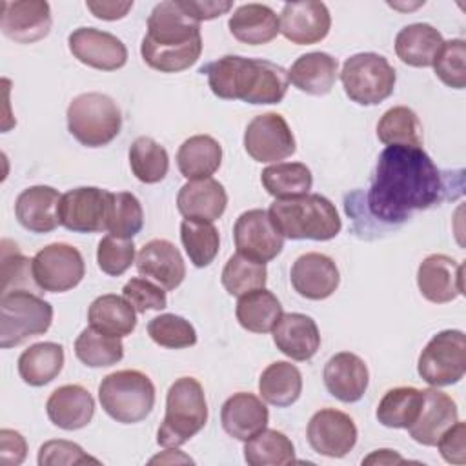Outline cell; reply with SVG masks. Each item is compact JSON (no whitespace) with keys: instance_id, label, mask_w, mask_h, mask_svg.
Masks as SVG:
<instances>
[{"instance_id":"cell-1","label":"cell","mask_w":466,"mask_h":466,"mask_svg":"<svg viewBox=\"0 0 466 466\" xmlns=\"http://www.w3.org/2000/svg\"><path fill=\"white\" fill-rule=\"evenodd\" d=\"M439 167L422 147L386 146L377 158L368 191L370 213L388 224H400L413 211L444 198Z\"/></svg>"},{"instance_id":"cell-2","label":"cell","mask_w":466,"mask_h":466,"mask_svg":"<svg viewBox=\"0 0 466 466\" xmlns=\"http://www.w3.org/2000/svg\"><path fill=\"white\" fill-rule=\"evenodd\" d=\"M200 53V24L180 7L178 0L157 4L140 44L144 62L160 73H178L191 67Z\"/></svg>"},{"instance_id":"cell-3","label":"cell","mask_w":466,"mask_h":466,"mask_svg":"<svg viewBox=\"0 0 466 466\" xmlns=\"http://www.w3.org/2000/svg\"><path fill=\"white\" fill-rule=\"evenodd\" d=\"M208 84L215 96L224 100H242L246 104H279L288 91V71L262 58L224 55L206 64Z\"/></svg>"},{"instance_id":"cell-4","label":"cell","mask_w":466,"mask_h":466,"mask_svg":"<svg viewBox=\"0 0 466 466\" xmlns=\"http://www.w3.org/2000/svg\"><path fill=\"white\" fill-rule=\"evenodd\" d=\"M268 213L279 233L291 240H331L342 228L335 204L319 193L279 198Z\"/></svg>"},{"instance_id":"cell-5","label":"cell","mask_w":466,"mask_h":466,"mask_svg":"<svg viewBox=\"0 0 466 466\" xmlns=\"http://www.w3.org/2000/svg\"><path fill=\"white\" fill-rule=\"evenodd\" d=\"M208 422V402L202 384L193 377L177 379L166 395V415L157 431L164 448H178Z\"/></svg>"},{"instance_id":"cell-6","label":"cell","mask_w":466,"mask_h":466,"mask_svg":"<svg viewBox=\"0 0 466 466\" xmlns=\"http://www.w3.org/2000/svg\"><path fill=\"white\" fill-rule=\"evenodd\" d=\"M102 410L122 424L144 420L155 406V386L138 370H120L106 375L98 386Z\"/></svg>"},{"instance_id":"cell-7","label":"cell","mask_w":466,"mask_h":466,"mask_svg":"<svg viewBox=\"0 0 466 466\" xmlns=\"http://www.w3.org/2000/svg\"><path fill=\"white\" fill-rule=\"evenodd\" d=\"M67 129L86 147L109 144L122 127L116 102L104 93H82L67 107Z\"/></svg>"},{"instance_id":"cell-8","label":"cell","mask_w":466,"mask_h":466,"mask_svg":"<svg viewBox=\"0 0 466 466\" xmlns=\"http://www.w3.org/2000/svg\"><path fill=\"white\" fill-rule=\"evenodd\" d=\"M53 322V306L38 293L18 289L0 299V348L18 346L44 335Z\"/></svg>"},{"instance_id":"cell-9","label":"cell","mask_w":466,"mask_h":466,"mask_svg":"<svg viewBox=\"0 0 466 466\" xmlns=\"http://www.w3.org/2000/svg\"><path fill=\"white\" fill-rule=\"evenodd\" d=\"M340 82L350 100L360 106H375L393 93L397 73L382 55L357 53L346 58Z\"/></svg>"},{"instance_id":"cell-10","label":"cell","mask_w":466,"mask_h":466,"mask_svg":"<svg viewBox=\"0 0 466 466\" xmlns=\"http://www.w3.org/2000/svg\"><path fill=\"white\" fill-rule=\"evenodd\" d=\"M417 371L433 388L457 384L466 373V337L461 329H444L430 339L419 355Z\"/></svg>"},{"instance_id":"cell-11","label":"cell","mask_w":466,"mask_h":466,"mask_svg":"<svg viewBox=\"0 0 466 466\" xmlns=\"http://www.w3.org/2000/svg\"><path fill=\"white\" fill-rule=\"evenodd\" d=\"M113 197L115 193L95 186L69 189L62 195L58 204L60 226L75 233L106 231L109 226Z\"/></svg>"},{"instance_id":"cell-12","label":"cell","mask_w":466,"mask_h":466,"mask_svg":"<svg viewBox=\"0 0 466 466\" xmlns=\"http://www.w3.org/2000/svg\"><path fill=\"white\" fill-rule=\"evenodd\" d=\"M84 273L82 253L66 242L47 244L33 257V279L42 291H69L80 284Z\"/></svg>"},{"instance_id":"cell-13","label":"cell","mask_w":466,"mask_h":466,"mask_svg":"<svg viewBox=\"0 0 466 466\" xmlns=\"http://www.w3.org/2000/svg\"><path fill=\"white\" fill-rule=\"evenodd\" d=\"M244 149L255 162H277L297 149L295 137L279 113L257 115L244 131Z\"/></svg>"},{"instance_id":"cell-14","label":"cell","mask_w":466,"mask_h":466,"mask_svg":"<svg viewBox=\"0 0 466 466\" xmlns=\"http://www.w3.org/2000/svg\"><path fill=\"white\" fill-rule=\"evenodd\" d=\"M233 237L237 253L262 264L273 260L284 248V237L266 209H248L238 215L233 226Z\"/></svg>"},{"instance_id":"cell-15","label":"cell","mask_w":466,"mask_h":466,"mask_svg":"<svg viewBox=\"0 0 466 466\" xmlns=\"http://www.w3.org/2000/svg\"><path fill=\"white\" fill-rule=\"evenodd\" d=\"M308 442L319 455L340 459L357 444V426L353 419L335 408H322L308 422Z\"/></svg>"},{"instance_id":"cell-16","label":"cell","mask_w":466,"mask_h":466,"mask_svg":"<svg viewBox=\"0 0 466 466\" xmlns=\"http://www.w3.org/2000/svg\"><path fill=\"white\" fill-rule=\"evenodd\" d=\"M67 44L71 55L93 69L115 71L124 67L127 62V49L124 42L107 31L78 27L69 35Z\"/></svg>"},{"instance_id":"cell-17","label":"cell","mask_w":466,"mask_h":466,"mask_svg":"<svg viewBox=\"0 0 466 466\" xmlns=\"http://www.w3.org/2000/svg\"><path fill=\"white\" fill-rule=\"evenodd\" d=\"M51 7L46 0H16L2 2L0 29L18 44H33L51 31Z\"/></svg>"},{"instance_id":"cell-18","label":"cell","mask_w":466,"mask_h":466,"mask_svg":"<svg viewBox=\"0 0 466 466\" xmlns=\"http://www.w3.org/2000/svg\"><path fill=\"white\" fill-rule=\"evenodd\" d=\"M280 33L297 46H309L324 40L331 27V15L324 2H288L280 13Z\"/></svg>"},{"instance_id":"cell-19","label":"cell","mask_w":466,"mask_h":466,"mask_svg":"<svg viewBox=\"0 0 466 466\" xmlns=\"http://www.w3.org/2000/svg\"><path fill=\"white\" fill-rule=\"evenodd\" d=\"M417 286L433 304L451 302L464 293L462 264L448 255L431 253L419 264Z\"/></svg>"},{"instance_id":"cell-20","label":"cell","mask_w":466,"mask_h":466,"mask_svg":"<svg viewBox=\"0 0 466 466\" xmlns=\"http://www.w3.org/2000/svg\"><path fill=\"white\" fill-rule=\"evenodd\" d=\"M289 280L300 297L309 300H324L339 288L340 275L333 258L324 253L309 251L293 262Z\"/></svg>"},{"instance_id":"cell-21","label":"cell","mask_w":466,"mask_h":466,"mask_svg":"<svg viewBox=\"0 0 466 466\" xmlns=\"http://www.w3.org/2000/svg\"><path fill=\"white\" fill-rule=\"evenodd\" d=\"M137 269L167 291L178 288L186 277V264L178 248L166 238H153L140 248Z\"/></svg>"},{"instance_id":"cell-22","label":"cell","mask_w":466,"mask_h":466,"mask_svg":"<svg viewBox=\"0 0 466 466\" xmlns=\"http://www.w3.org/2000/svg\"><path fill=\"white\" fill-rule=\"evenodd\" d=\"M459 420L455 400L437 388L422 390V406L417 420L408 428L410 437L422 446H435L441 435Z\"/></svg>"},{"instance_id":"cell-23","label":"cell","mask_w":466,"mask_h":466,"mask_svg":"<svg viewBox=\"0 0 466 466\" xmlns=\"http://www.w3.org/2000/svg\"><path fill=\"white\" fill-rule=\"evenodd\" d=\"M370 371L366 362L350 351L335 353L324 366L326 390L342 402H357L368 390Z\"/></svg>"},{"instance_id":"cell-24","label":"cell","mask_w":466,"mask_h":466,"mask_svg":"<svg viewBox=\"0 0 466 466\" xmlns=\"http://www.w3.org/2000/svg\"><path fill=\"white\" fill-rule=\"evenodd\" d=\"M269 420V411L262 399L253 393L238 391L226 399L220 410V422L228 435L248 441L260 433Z\"/></svg>"},{"instance_id":"cell-25","label":"cell","mask_w":466,"mask_h":466,"mask_svg":"<svg viewBox=\"0 0 466 466\" xmlns=\"http://www.w3.org/2000/svg\"><path fill=\"white\" fill-rule=\"evenodd\" d=\"M62 195L51 186H31L15 202V215L22 228L33 233H49L58 224V204Z\"/></svg>"},{"instance_id":"cell-26","label":"cell","mask_w":466,"mask_h":466,"mask_svg":"<svg viewBox=\"0 0 466 466\" xmlns=\"http://www.w3.org/2000/svg\"><path fill=\"white\" fill-rule=\"evenodd\" d=\"M46 411L55 426L66 431H75L91 422L95 415V400L84 386L64 384L49 395Z\"/></svg>"},{"instance_id":"cell-27","label":"cell","mask_w":466,"mask_h":466,"mask_svg":"<svg viewBox=\"0 0 466 466\" xmlns=\"http://www.w3.org/2000/svg\"><path fill=\"white\" fill-rule=\"evenodd\" d=\"M275 346L293 360H309L320 348L315 320L304 313H282L273 328Z\"/></svg>"},{"instance_id":"cell-28","label":"cell","mask_w":466,"mask_h":466,"mask_svg":"<svg viewBox=\"0 0 466 466\" xmlns=\"http://www.w3.org/2000/svg\"><path fill=\"white\" fill-rule=\"evenodd\" d=\"M228 206V193L215 178L187 180L178 195L177 208L184 218H198L213 222L220 218Z\"/></svg>"},{"instance_id":"cell-29","label":"cell","mask_w":466,"mask_h":466,"mask_svg":"<svg viewBox=\"0 0 466 466\" xmlns=\"http://www.w3.org/2000/svg\"><path fill=\"white\" fill-rule=\"evenodd\" d=\"M339 76V62L335 56L313 51L300 55L288 71L289 82L302 93L322 96L328 95Z\"/></svg>"},{"instance_id":"cell-30","label":"cell","mask_w":466,"mask_h":466,"mask_svg":"<svg viewBox=\"0 0 466 466\" xmlns=\"http://www.w3.org/2000/svg\"><path fill=\"white\" fill-rule=\"evenodd\" d=\"M229 33L242 44L260 46L271 42L280 33L277 13L264 4H244L228 20Z\"/></svg>"},{"instance_id":"cell-31","label":"cell","mask_w":466,"mask_h":466,"mask_svg":"<svg viewBox=\"0 0 466 466\" xmlns=\"http://www.w3.org/2000/svg\"><path fill=\"white\" fill-rule=\"evenodd\" d=\"M444 40L430 24L417 22L404 25L395 36V53L400 62L411 67H430L439 55Z\"/></svg>"},{"instance_id":"cell-32","label":"cell","mask_w":466,"mask_h":466,"mask_svg":"<svg viewBox=\"0 0 466 466\" xmlns=\"http://www.w3.org/2000/svg\"><path fill=\"white\" fill-rule=\"evenodd\" d=\"M222 162V146L209 135L186 138L177 151V166L184 178H209Z\"/></svg>"},{"instance_id":"cell-33","label":"cell","mask_w":466,"mask_h":466,"mask_svg":"<svg viewBox=\"0 0 466 466\" xmlns=\"http://www.w3.org/2000/svg\"><path fill=\"white\" fill-rule=\"evenodd\" d=\"M89 326L111 337H127L137 326V311L126 297L106 293L96 297L87 309Z\"/></svg>"},{"instance_id":"cell-34","label":"cell","mask_w":466,"mask_h":466,"mask_svg":"<svg viewBox=\"0 0 466 466\" xmlns=\"http://www.w3.org/2000/svg\"><path fill=\"white\" fill-rule=\"evenodd\" d=\"M64 368V348L56 342H36L18 357V375L29 386H46Z\"/></svg>"},{"instance_id":"cell-35","label":"cell","mask_w":466,"mask_h":466,"mask_svg":"<svg viewBox=\"0 0 466 466\" xmlns=\"http://www.w3.org/2000/svg\"><path fill=\"white\" fill-rule=\"evenodd\" d=\"M258 393L262 400H266L271 406H291L302 393V375L299 368L286 360L271 362L260 373Z\"/></svg>"},{"instance_id":"cell-36","label":"cell","mask_w":466,"mask_h":466,"mask_svg":"<svg viewBox=\"0 0 466 466\" xmlns=\"http://www.w3.org/2000/svg\"><path fill=\"white\" fill-rule=\"evenodd\" d=\"M235 315L244 329L251 333H268L273 331L282 317V306L269 289L260 288L238 297Z\"/></svg>"},{"instance_id":"cell-37","label":"cell","mask_w":466,"mask_h":466,"mask_svg":"<svg viewBox=\"0 0 466 466\" xmlns=\"http://www.w3.org/2000/svg\"><path fill=\"white\" fill-rule=\"evenodd\" d=\"M260 182L264 189L279 200L309 193L313 175L302 162H277L262 171Z\"/></svg>"},{"instance_id":"cell-38","label":"cell","mask_w":466,"mask_h":466,"mask_svg":"<svg viewBox=\"0 0 466 466\" xmlns=\"http://www.w3.org/2000/svg\"><path fill=\"white\" fill-rule=\"evenodd\" d=\"M244 459L249 466H286L295 462V446L288 435L264 428L244 444Z\"/></svg>"},{"instance_id":"cell-39","label":"cell","mask_w":466,"mask_h":466,"mask_svg":"<svg viewBox=\"0 0 466 466\" xmlns=\"http://www.w3.org/2000/svg\"><path fill=\"white\" fill-rule=\"evenodd\" d=\"M422 391L413 386L388 390L377 406V420L386 428L408 430L419 417Z\"/></svg>"},{"instance_id":"cell-40","label":"cell","mask_w":466,"mask_h":466,"mask_svg":"<svg viewBox=\"0 0 466 466\" xmlns=\"http://www.w3.org/2000/svg\"><path fill=\"white\" fill-rule=\"evenodd\" d=\"M377 137L386 146L422 147V124L413 109L395 106L380 116L377 124Z\"/></svg>"},{"instance_id":"cell-41","label":"cell","mask_w":466,"mask_h":466,"mask_svg":"<svg viewBox=\"0 0 466 466\" xmlns=\"http://www.w3.org/2000/svg\"><path fill=\"white\" fill-rule=\"evenodd\" d=\"M75 355L89 368H106L122 360L124 344L122 339L87 326L75 340Z\"/></svg>"},{"instance_id":"cell-42","label":"cell","mask_w":466,"mask_h":466,"mask_svg":"<svg viewBox=\"0 0 466 466\" xmlns=\"http://www.w3.org/2000/svg\"><path fill=\"white\" fill-rule=\"evenodd\" d=\"M180 238L191 264L197 268L209 266L220 248L218 229L208 220L184 218L180 224Z\"/></svg>"},{"instance_id":"cell-43","label":"cell","mask_w":466,"mask_h":466,"mask_svg":"<svg viewBox=\"0 0 466 466\" xmlns=\"http://www.w3.org/2000/svg\"><path fill=\"white\" fill-rule=\"evenodd\" d=\"M129 166L133 175L144 184L160 182L169 169V157L164 146L151 137H138L129 147Z\"/></svg>"},{"instance_id":"cell-44","label":"cell","mask_w":466,"mask_h":466,"mask_svg":"<svg viewBox=\"0 0 466 466\" xmlns=\"http://www.w3.org/2000/svg\"><path fill=\"white\" fill-rule=\"evenodd\" d=\"M266 279H268L266 264L255 262L240 253H235L228 258L220 275L224 289L233 297H240L253 289L264 288Z\"/></svg>"},{"instance_id":"cell-45","label":"cell","mask_w":466,"mask_h":466,"mask_svg":"<svg viewBox=\"0 0 466 466\" xmlns=\"http://www.w3.org/2000/svg\"><path fill=\"white\" fill-rule=\"evenodd\" d=\"M18 289L42 291L33 279V258L24 257L11 240H2V293Z\"/></svg>"},{"instance_id":"cell-46","label":"cell","mask_w":466,"mask_h":466,"mask_svg":"<svg viewBox=\"0 0 466 466\" xmlns=\"http://www.w3.org/2000/svg\"><path fill=\"white\" fill-rule=\"evenodd\" d=\"M147 335L162 348L180 350L197 342V331L189 320L175 313H162L149 320Z\"/></svg>"},{"instance_id":"cell-47","label":"cell","mask_w":466,"mask_h":466,"mask_svg":"<svg viewBox=\"0 0 466 466\" xmlns=\"http://www.w3.org/2000/svg\"><path fill=\"white\" fill-rule=\"evenodd\" d=\"M144 226V211L138 198L129 191H118L113 197V208L107 231L115 237L133 238Z\"/></svg>"},{"instance_id":"cell-48","label":"cell","mask_w":466,"mask_h":466,"mask_svg":"<svg viewBox=\"0 0 466 466\" xmlns=\"http://www.w3.org/2000/svg\"><path fill=\"white\" fill-rule=\"evenodd\" d=\"M466 42L462 38L446 40L433 60L435 75L453 89L466 86Z\"/></svg>"},{"instance_id":"cell-49","label":"cell","mask_w":466,"mask_h":466,"mask_svg":"<svg viewBox=\"0 0 466 466\" xmlns=\"http://www.w3.org/2000/svg\"><path fill=\"white\" fill-rule=\"evenodd\" d=\"M98 268L111 277H120L135 262V244L131 238L106 235L96 248Z\"/></svg>"},{"instance_id":"cell-50","label":"cell","mask_w":466,"mask_h":466,"mask_svg":"<svg viewBox=\"0 0 466 466\" xmlns=\"http://www.w3.org/2000/svg\"><path fill=\"white\" fill-rule=\"evenodd\" d=\"M122 295L138 313H146L147 309L160 311L167 306L166 289L146 277L129 279L122 288Z\"/></svg>"},{"instance_id":"cell-51","label":"cell","mask_w":466,"mask_h":466,"mask_svg":"<svg viewBox=\"0 0 466 466\" xmlns=\"http://www.w3.org/2000/svg\"><path fill=\"white\" fill-rule=\"evenodd\" d=\"M98 464L100 461L87 455L82 446L71 441H47L38 450L40 466H69V464Z\"/></svg>"},{"instance_id":"cell-52","label":"cell","mask_w":466,"mask_h":466,"mask_svg":"<svg viewBox=\"0 0 466 466\" xmlns=\"http://www.w3.org/2000/svg\"><path fill=\"white\" fill-rule=\"evenodd\" d=\"M442 455V459L450 464H464L466 462V424L457 420L451 424L435 444Z\"/></svg>"},{"instance_id":"cell-53","label":"cell","mask_w":466,"mask_h":466,"mask_svg":"<svg viewBox=\"0 0 466 466\" xmlns=\"http://www.w3.org/2000/svg\"><path fill=\"white\" fill-rule=\"evenodd\" d=\"M27 455V444L22 433L4 428L0 431V462L4 466H18Z\"/></svg>"},{"instance_id":"cell-54","label":"cell","mask_w":466,"mask_h":466,"mask_svg":"<svg viewBox=\"0 0 466 466\" xmlns=\"http://www.w3.org/2000/svg\"><path fill=\"white\" fill-rule=\"evenodd\" d=\"M180 7L195 20V22H202V20H213L224 13H228L233 7V2L224 0V2H193V0H178Z\"/></svg>"},{"instance_id":"cell-55","label":"cell","mask_w":466,"mask_h":466,"mask_svg":"<svg viewBox=\"0 0 466 466\" xmlns=\"http://www.w3.org/2000/svg\"><path fill=\"white\" fill-rule=\"evenodd\" d=\"M86 7L102 20H118L127 15V11L133 7L131 2H86Z\"/></svg>"},{"instance_id":"cell-56","label":"cell","mask_w":466,"mask_h":466,"mask_svg":"<svg viewBox=\"0 0 466 466\" xmlns=\"http://www.w3.org/2000/svg\"><path fill=\"white\" fill-rule=\"evenodd\" d=\"M404 462V459L395 450H375L371 455H368L362 464H397Z\"/></svg>"}]
</instances>
